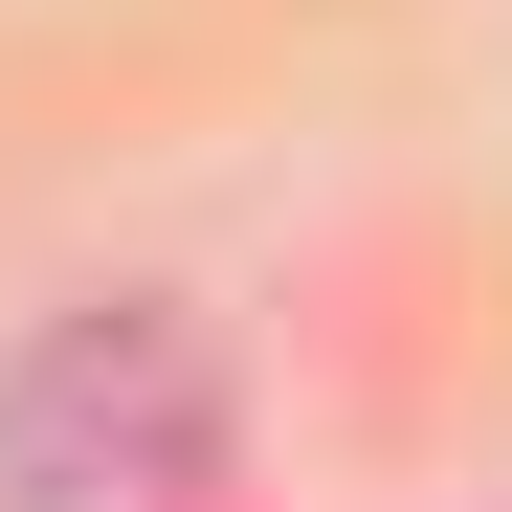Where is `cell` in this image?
Returning a JSON list of instances; mask_svg holds the SVG:
<instances>
[{"mask_svg":"<svg viewBox=\"0 0 512 512\" xmlns=\"http://www.w3.org/2000/svg\"><path fill=\"white\" fill-rule=\"evenodd\" d=\"M223 468V334L201 312H67L0 379V512H179Z\"/></svg>","mask_w":512,"mask_h":512,"instance_id":"6da1fadb","label":"cell"}]
</instances>
